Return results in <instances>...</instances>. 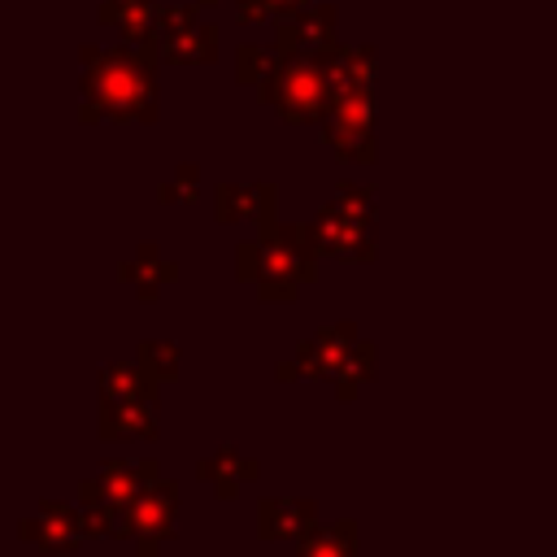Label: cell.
Segmentation results:
<instances>
[{"label":"cell","instance_id":"obj_1","mask_svg":"<svg viewBox=\"0 0 557 557\" xmlns=\"http://www.w3.org/2000/svg\"><path fill=\"white\" fill-rule=\"evenodd\" d=\"M83 61L91 65L83 78L87 91V113H109V117H152V65L135 57L131 48H113L109 57H96V48H83Z\"/></svg>","mask_w":557,"mask_h":557},{"label":"cell","instance_id":"obj_2","mask_svg":"<svg viewBox=\"0 0 557 557\" xmlns=\"http://www.w3.org/2000/svg\"><path fill=\"white\" fill-rule=\"evenodd\" d=\"M265 83H278V91H270V100L283 109V117H292V122H309V117H318L322 109H326V96H331V74H326V65H313V61H305V57H283V61H274V70H270V78Z\"/></svg>","mask_w":557,"mask_h":557},{"label":"cell","instance_id":"obj_3","mask_svg":"<svg viewBox=\"0 0 557 557\" xmlns=\"http://www.w3.org/2000/svg\"><path fill=\"white\" fill-rule=\"evenodd\" d=\"M331 35H335V9L318 4L309 13H296L283 22V44L287 52H326L331 48Z\"/></svg>","mask_w":557,"mask_h":557},{"label":"cell","instance_id":"obj_4","mask_svg":"<svg viewBox=\"0 0 557 557\" xmlns=\"http://www.w3.org/2000/svg\"><path fill=\"white\" fill-rule=\"evenodd\" d=\"M326 139L339 148V152H352V144H370V104L366 96H344L326 122Z\"/></svg>","mask_w":557,"mask_h":557},{"label":"cell","instance_id":"obj_5","mask_svg":"<svg viewBox=\"0 0 557 557\" xmlns=\"http://www.w3.org/2000/svg\"><path fill=\"white\" fill-rule=\"evenodd\" d=\"M322 65H326L331 83H335L344 96H366V83H370V70H374L370 48H348V52H339L335 61H322Z\"/></svg>","mask_w":557,"mask_h":557},{"label":"cell","instance_id":"obj_6","mask_svg":"<svg viewBox=\"0 0 557 557\" xmlns=\"http://www.w3.org/2000/svg\"><path fill=\"white\" fill-rule=\"evenodd\" d=\"M165 44V57L170 61H187V65H196V61H213V44H218V30H213V22H196V26H187V30H178V35H170V39H161Z\"/></svg>","mask_w":557,"mask_h":557},{"label":"cell","instance_id":"obj_7","mask_svg":"<svg viewBox=\"0 0 557 557\" xmlns=\"http://www.w3.org/2000/svg\"><path fill=\"white\" fill-rule=\"evenodd\" d=\"M265 70H274V57H270L265 48H239V78L265 83V78H270Z\"/></svg>","mask_w":557,"mask_h":557},{"label":"cell","instance_id":"obj_8","mask_svg":"<svg viewBox=\"0 0 557 557\" xmlns=\"http://www.w3.org/2000/svg\"><path fill=\"white\" fill-rule=\"evenodd\" d=\"M300 4H305V0H270V9H274V13H283V17H287V13H296Z\"/></svg>","mask_w":557,"mask_h":557},{"label":"cell","instance_id":"obj_9","mask_svg":"<svg viewBox=\"0 0 557 557\" xmlns=\"http://www.w3.org/2000/svg\"><path fill=\"white\" fill-rule=\"evenodd\" d=\"M131 4H148V0H104V9H131Z\"/></svg>","mask_w":557,"mask_h":557},{"label":"cell","instance_id":"obj_10","mask_svg":"<svg viewBox=\"0 0 557 557\" xmlns=\"http://www.w3.org/2000/svg\"><path fill=\"white\" fill-rule=\"evenodd\" d=\"M200 4H209V9H213V4H222V0H200Z\"/></svg>","mask_w":557,"mask_h":557}]
</instances>
